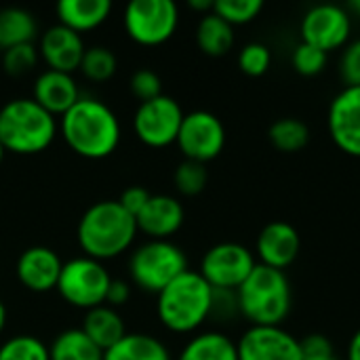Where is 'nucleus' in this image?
<instances>
[{"instance_id": "3", "label": "nucleus", "mask_w": 360, "mask_h": 360, "mask_svg": "<svg viewBox=\"0 0 360 360\" xmlns=\"http://www.w3.org/2000/svg\"><path fill=\"white\" fill-rule=\"evenodd\" d=\"M213 310V287L194 270H186L156 295V314L171 333H194Z\"/></svg>"}, {"instance_id": "18", "label": "nucleus", "mask_w": 360, "mask_h": 360, "mask_svg": "<svg viewBox=\"0 0 360 360\" xmlns=\"http://www.w3.org/2000/svg\"><path fill=\"white\" fill-rule=\"evenodd\" d=\"M137 230L150 236L152 240H169L186 219L184 205L169 194H152L143 211L135 217Z\"/></svg>"}, {"instance_id": "35", "label": "nucleus", "mask_w": 360, "mask_h": 360, "mask_svg": "<svg viewBox=\"0 0 360 360\" xmlns=\"http://www.w3.org/2000/svg\"><path fill=\"white\" fill-rule=\"evenodd\" d=\"M129 89L143 103V101H150V99H156L162 95V80L152 70H137V72H133V76L129 80Z\"/></svg>"}, {"instance_id": "7", "label": "nucleus", "mask_w": 360, "mask_h": 360, "mask_svg": "<svg viewBox=\"0 0 360 360\" xmlns=\"http://www.w3.org/2000/svg\"><path fill=\"white\" fill-rule=\"evenodd\" d=\"M110 283L112 276L103 262L82 255L63 264L57 281V293L74 308L93 310L105 304Z\"/></svg>"}, {"instance_id": "10", "label": "nucleus", "mask_w": 360, "mask_h": 360, "mask_svg": "<svg viewBox=\"0 0 360 360\" xmlns=\"http://www.w3.org/2000/svg\"><path fill=\"white\" fill-rule=\"evenodd\" d=\"M184 116L181 105L173 97L160 95L139 103L133 116V129L148 148H167L177 141Z\"/></svg>"}, {"instance_id": "30", "label": "nucleus", "mask_w": 360, "mask_h": 360, "mask_svg": "<svg viewBox=\"0 0 360 360\" xmlns=\"http://www.w3.org/2000/svg\"><path fill=\"white\" fill-rule=\"evenodd\" d=\"M264 8L262 0H215L213 2V13L219 15L226 23L243 25L253 21Z\"/></svg>"}, {"instance_id": "43", "label": "nucleus", "mask_w": 360, "mask_h": 360, "mask_svg": "<svg viewBox=\"0 0 360 360\" xmlns=\"http://www.w3.org/2000/svg\"><path fill=\"white\" fill-rule=\"evenodd\" d=\"M4 327H6V308H4V304L0 300V333L4 331Z\"/></svg>"}, {"instance_id": "40", "label": "nucleus", "mask_w": 360, "mask_h": 360, "mask_svg": "<svg viewBox=\"0 0 360 360\" xmlns=\"http://www.w3.org/2000/svg\"><path fill=\"white\" fill-rule=\"evenodd\" d=\"M131 300V283L122 281V278H112L110 287H108V295H105V304L110 308H120Z\"/></svg>"}, {"instance_id": "21", "label": "nucleus", "mask_w": 360, "mask_h": 360, "mask_svg": "<svg viewBox=\"0 0 360 360\" xmlns=\"http://www.w3.org/2000/svg\"><path fill=\"white\" fill-rule=\"evenodd\" d=\"M80 331L101 352L110 350L112 346H116L127 335V327H124L122 316L118 314V310H114L110 306H97L93 310H86Z\"/></svg>"}, {"instance_id": "13", "label": "nucleus", "mask_w": 360, "mask_h": 360, "mask_svg": "<svg viewBox=\"0 0 360 360\" xmlns=\"http://www.w3.org/2000/svg\"><path fill=\"white\" fill-rule=\"evenodd\" d=\"M236 350L238 360H304L300 340L283 327H249Z\"/></svg>"}, {"instance_id": "33", "label": "nucleus", "mask_w": 360, "mask_h": 360, "mask_svg": "<svg viewBox=\"0 0 360 360\" xmlns=\"http://www.w3.org/2000/svg\"><path fill=\"white\" fill-rule=\"evenodd\" d=\"M270 63H272V53L262 42H249L238 53V68L247 76H262V74H266Z\"/></svg>"}, {"instance_id": "31", "label": "nucleus", "mask_w": 360, "mask_h": 360, "mask_svg": "<svg viewBox=\"0 0 360 360\" xmlns=\"http://www.w3.org/2000/svg\"><path fill=\"white\" fill-rule=\"evenodd\" d=\"M175 188L179 194L184 196H198L209 181V173L207 167L202 162H194V160H184L177 165L175 175H173Z\"/></svg>"}, {"instance_id": "8", "label": "nucleus", "mask_w": 360, "mask_h": 360, "mask_svg": "<svg viewBox=\"0 0 360 360\" xmlns=\"http://www.w3.org/2000/svg\"><path fill=\"white\" fill-rule=\"evenodd\" d=\"M124 32L141 46H158L171 40L179 23L173 0H131L124 6Z\"/></svg>"}, {"instance_id": "11", "label": "nucleus", "mask_w": 360, "mask_h": 360, "mask_svg": "<svg viewBox=\"0 0 360 360\" xmlns=\"http://www.w3.org/2000/svg\"><path fill=\"white\" fill-rule=\"evenodd\" d=\"M175 143L186 160L207 165L221 154L226 146V129L215 114L207 110H196L184 116Z\"/></svg>"}, {"instance_id": "9", "label": "nucleus", "mask_w": 360, "mask_h": 360, "mask_svg": "<svg viewBox=\"0 0 360 360\" xmlns=\"http://www.w3.org/2000/svg\"><path fill=\"white\" fill-rule=\"evenodd\" d=\"M255 266V255L245 245L219 243L202 255L198 274L217 291H236Z\"/></svg>"}, {"instance_id": "19", "label": "nucleus", "mask_w": 360, "mask_h": 360, "mask_svg": "<svg viewBox=\"0 0 360 360\" xmlns=\"http://www.w3.org/2000/svg\"><path fill=\"white\" fill-rule=\"evenodd\" d=\"M78 84L72 74L44 70L34 80V101L44 108L53 116H63L78 99H80Z\"/></svg>"}, {"instance_id": "44", "label": "nucleus", "mask_w": 360, "mask_h": 360, "mask_svg": "<svg viewBox=\"0 0 360 360\" xmlns=\"http://www.w3.org/2000/svg\"><path fill=\"white\" fill-rule=\"evenodd\" d=\"M350 8H352L356 15H360V0H352V2H350Z\"/></svg>"}, {"instance_id": "1", "label": "nucleus", "mask_w": 360, "mask_h": 360, "mask_svg": "<svg viewBox=\"0 0 360 360\" xmlns=\"http://www.w3.org/2000/svg\"><path fill=\"white\" fill-rule=\"evenodd\" d=\"M59 135L68 148L89 160H101L120 143V122L110 105L95 97H80L59 116Z\"/></svg>"}, {"instance_id": "25", "label": "nucleus", "mask_w": 360, "mask_h": 360, "mask_svg": "<svg viewBox=\"0 0 360 360\" xmlns=\"http://www.w3.org/2000/svg\"><path fill=\"white\" fill-rule=\"evenodd\" d=\"M38 32L36 19L30 11L19 6L0 8V49L6 51L17 44L34 42Z\"/></svg>"}, {"instance_id": "2", "label": "nucleus", "mask_w": 360, "mask_h": 360, "mask_svg": "<svg viewBox=\"0 0 360 360\" xmlns=\"http://www.w3.org/2000/svg\"><path fill=\"white\" fill-rule=\"evenodd\" d=\"M137 232V219L118 200H99L82 213L76 238L86 257L105 262L129 251Z\"/></svg>"}, {"instance_id": "29", "label": "nucleus", "mask_w": 360, "mask_h": 360, "mask_svg": "<svg viewBox=\"0 0 360 360\" xmlns=\"http://www.w3.org/2000/svg\"><path fill=\"white\" fill-rule=\"evenodd\" d=\"M0 360H51L49 346L34 335H15L0 346Z\"/></svg>"}, {"instance_id": "37", "label": "nucleus", "mask_w": 360, "mask_h": 360, "mask_svg": "<svg viewBox=\"0 0 360 360\" xmlns=\"http://www.w3.org/2000/svg\"><path fill=\"white\" fill-rule=\"evenodd\" d=\"M150 198H152V194H150L146 188H141V186H131V188H127V190L120 194L118 202H120V207H122L127 213H131L133 217H137V215L143 211V207L148 205Z\"/></svg>"}, {"instance_id": "24", "label": "nucleus", "mask_w": 360, "mask_h": 360, "mask_svg": "<svg viewBox=\"0 0 360 360\" xmlns=\"http://www.w3.org/2000/svg\"><path fill=\"white\" fill-rule=\"evenodd\" d=\"M196 44L205 55L221 57L234 44V27L211 11L196 25Z\"/></svg>"}, {"instance_id": "23", "label": "nucleus", "mask_w": 360, "mask_h": 360, "mask_svg": "<svg viewBox=\"0 0 360 360\" xmlns=\"http://www.w3.org/2000/svg\"><path fill=\"white\" fill-rule=\"evenodd\" d=\"M177 360H238V350L226 333L205 331L188 340Z\"/></svg>"}, {"instance_id": "4", "label": "nucleus", "mask_w": 360, "mask_h": 360, "mask_svg": "<svg viewBox=\"0 0 360 360\" xmlns=\"http://www.w3.org/2000/svg\"><path fill=\"white\" fill-rule=\"evenodd\" d=\"M238 312L251 327H281L291 312V283L283 270L257 264L236 289Z\"/></svg>"}, {"instance_id": "26", "label": "nucleus", "mask_w": 360, "mask_h": 360, "mask_svg": "<svg viewBox=\"0 0 360 360\" xmlns=\"http://www.w3.org/2000/svg\"><path fill=\"white\" fill-rule=\"evenodd\" d=\"M49 354L51 360H103V352L80 329L61 331L53 340Z\"/></svg>"}, {"instance_id": "15", "label": "nucleus", "mask_w": 360, "mask_h": 360, "mask_svg": "<svg viewBox=\"0 0 360 360\" xmlns=\"http://www.w3.org/2000/svg\"><path fill=\"white\" fill-rule=\"evenodd\" d=\"M61 268H63V262L53 249L36 245V247L25 249L19 255L15 264V274L27 291L46 293V291L57 289Z\"/></svg>"}, {"instance_id": "38", "label": "nucleus", "mask_w": 360, "mask_h": 360, "mask_svg": "<svg viewBox=\"0 0 360 360\" xmlns=\"http://www.w3.org/2000/svg\"><path fill=\"white\" fill-rule=\"evenodd\" d=\"M238 312V300H236V291H217L213 289V310L211 316L217 319H230Z\"/></svg>"}, {"instance_id": "34", "label": "nucleus", "mask_w": 360, "mask_h": 360, "mask_svg": "<svg viewBox=\"0 0 360 360\" xmlns=\"http://www.w3.org/2000/svg\"><path fill=\"white\" fill-rule=\"evenodd\" d=\"M293 68L302 74V76H316L325 70L327 65V53L321 51L319 46H312L308 42H300L293 49Z\"/></svg>"}, {"instance_id": "41", "label": "nucleus", "mask_w": 360, "mask_h": 360, "mask_svg": "<svg viewBox=\"0 0 360 360\" xmlns=\"http://www.w3.org/2000/svg\"><path fill=\"white\" fill-rule=\"evenodd\" d=\"M348 360H360V329L352 335L348 346Z\"/></svg>"}, {"instance_id": "14", "label": "nucleus", "mask_w": 360, "mask_h": 360, "mask_svg": "<svg viewBox=\"0 0 360 360\" xmlns=\"http://www.w3.org/2000/svg\"><path fill=\"white\" fill-rule=\"evenodd\" d=\"M329 133L348 156L360 158V86L342 89L329 105Z\"/></svg>"}, {"instance_id": "12", "label": "nucleus", "mask_w": 360, "mask_h": 360, "mask_svg": "<svg viewBox=\"0 0 360 360\" xmlns=\"http://www.w3.org/2000/svg\"><path fill=\"white\" fill-rule=\"evenodd\" d=\"M302 42L329 53L344 46L350 38V15L338 4H316L302 19Z\"/></svg>"}, {"instance_id": "32", "label": "nucleus", "mask_w": 360, "mask_h": 360, "mask_svg": "<svg viewBox=\"0 0 360 360\" xmlns=\"http://www.w3.org/2000/svg\"><path fill=\"white\" fill-rule=\"evenodd\" d=\"M38 63V49L34 42L30 44H17L2 53V68L8 76H23L32 72Z\"/></svg>"}, {"instance_id": "17", "label": "nucleus", "mask_w": 360, "mask_h": 360, "mask_svg": "<svg viewBox=\"0 0 360 360\" xmlns=\"http://www.w3.org/2000/svg\"><path fill=\"white\" fill-rule=\"evenodd\" d=\"M300 247H302L300 232L291 224L272 221L259 232L255 243V253L262 266L285 272V268H289L297 259Z\"/></svg>"}, {"instance_id": "27", "label": "nucleus", "mask_w": 360, "mask_h": 360, "mask_svg": "<svg viewBox=\"0 0 360 360\" xmlns=\"http://www.w3.org/2000/svg\"><path fill=\"white\" fill-rule=\"evenodd\" d=\"M268 137L276 150L293 154V152H300L308 146L310 129L300 118H281V120L272 122Z\"/></svg>"}, {"instance_id": "5", "label": "nucleus", "mask_w": 360, "mask_h": 360, "mask_svg": "<svg viewBox=\"0 0 360 360\" xmlns=\"http://www.w3.org/2000/svg\"><path fill=\"white\" fill-rule=\"evenodd\" d=\"M59 122L32 97L11 99L0 108V143L6 152L32 156L44 152L57 137Z\"/></svg>"}, {"instance_id": "16", "label": "nucleus", "mask_w": 360, "mask_h": 360, "mask_svg": "<svg viewBox=\"0 0 360 360\" xmlns=\"http://www.w3.org/2000/svg\"><path fill=\"white\" fill-rule=\"evenodd\" d=\"M84 51L86 49L82 36L61 23L46 27L38 42V55L44 59L49 70L65 74H72L80 68Z\"/></svg>"}, {"instance_id": "46", "label": "nucleus", "mask_w": 360, "mask_h": 360, "mask_svg": "<svg viewBox=\"0 0 360 360\" xmlns=\"http://www.w3.org/2000/svg\"><path fill=\"white\" fill-rule=\"evenodd\" d=\"M4 154H6V150H4L2 143H0V165H2V160H4Z\"/></svg>"}, {"instance_id": "28", "label": "nucleus", "mask_w": 360, "mask_h": 360, "mask_svg": "<svg viewBox=\"0 0 360 360\" xmlns=\"http://www.w3.org/2000/svg\"><path fill=\"white\" fill-rule=\"evenodd\" d=\"M116 68H118V59H116L114 51L108 46L95 44L84 51L78 70L82 72L84 78H89L93 82H105L116 74Z\"/></svg>"}, {"instance_id": "6", "label": "nucleus", "mask_w": 360, "mask_h": 360, "mask_svg": "<svg viewBox=\"0 0 360 360\" xmlns=\"http://www.w3.org/2000/svg\"><path fill=\"white\" fill-rule=\"evenodd\" d=\"M188 270L186 253L171 240H148L129 257V276L146 293H160Z\"/></svg>"}, {"instance_id": "39", "label": "nucleus", "mask_w": 360, "mask_h": 360, "mask_svg": "<svg viewBox=\"0 0 360 360\" xmlns=\"http://www.w3.org/2000/svg\"><path fill=\"white\" fill-rule=\"evenodd\" d=\"M300 348H302V356H304V359H319V356H329V354H333V344L329 342V338H325V335H321V333L306 335V338L300 342Z\"/></svg>"}, {"instance_id": "45", "label": "nucleus", "mask_w": 360, "mask_h": 360, "mask_svg": "<svg viewBox=\"0 0 360 360\" xmlns=\"http://www.w3.org/2000/svg\"><path fill=\"white\" fill-rule=\"evenodd\" d=\"M304 360H340L335 354H329V356H319V359H304Z\"/></svg>"}, {"instance_id": "20", "label": "nucleus", "mask_w": 360, "mask_h": 360, "mask_svg": "<svg viewBox=\"0 0 360 360\" xmlns=\"http://www.w3.org/2000/svg\"><path fill=\"white\" fill-rule=\"evenodd\" d=\"M112 13L110 0H61L57 4V19L76 34L91 32L108 21Z\"/></svg>"}, {"instance_id": "36", "label": "nucleus", "mask_w": 360, "mask_h": 360, "mask_svg": "<svg viewBox=\"0 0 360 360\" xmlns=\"http://www.w3.org/2000/svg\"><path fill=\"white\" fill-rule=\"evenodd\" d=\"M340 72L348 86H360V38L346 46L340 61Z\"/></svg>"}, {"instance_id": "42", "label": "nucleus", "mask_w": 360, "mask_h": 360, "mask_svg": "<svg viewBox=\"0 0 360 360\" xmlns=\"http://www.w3.org/2000/svg\"><path fill=\"white\" fill-rule=\"evenodd\" d=\"M188 4L194 11H205V15L213 11V0H190Z\"/></svg>"}, {"instance_id": "22", "label": "nucleus", "mask_w": 360, "mask_h": 360, "mask_svg": "<svg viewBox=\"0 0 360 360\" xmlns=\"http://www.w3.org/2000/svg\"><path fill=\"white\" fill-rule=\"evenodd\" d=\"M103 360H173V356L158 338L127 333L116 346L103 352Z\"/></svg>"}]
</instances>
